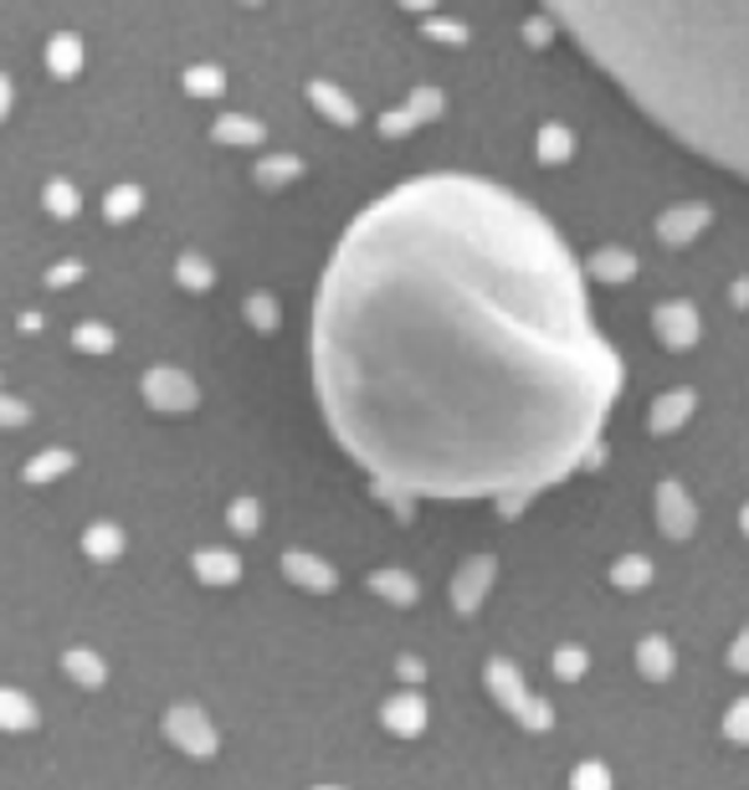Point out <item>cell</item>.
Listing matches in <instances>:
<instances>
[{
    "label": "cell",
    "instance_id": "1",
    "mask_svg": "<svg viewBox=\"0 0 749 790\" xmlns=\"http://www.w3.org/2000/svg\"><path fill=\"white\" fill-rule=\"evenodd\" d=\"M323 411L380 493H535L616 396L576 257L519 196L427 174L349 227L313 313Z\"/></svg>",
    "mask_w": 749,
    "mask_h": 790
},
{
    "label": "cell",
    "instance_id": "2",
    "mask_svg": "<svg viewBox=\"0 0 749 790\" xmlns=\"http://www.w3.org/2000/svg\"><path fill=\"white\" fill-rule=\"evenodd\" d=\"M672 139L749 180V0H545Z\"/></svg>",
    "mask_w": 749,
    "mask_h": 790
},
{
    "label": "cell",
    "instance_id": "3",
    "mask_svg": "<svg viewBox=\"0 0 749 790\" xmlns=\"http://www.w3.org/2000/svg\"><path fill=\"white\" fill-rule=\"evenodd\" d=\"M482 678H488V693H493L498 703H503V709L529 729V734H549V729H555V709H549L545 698H535L529 688H523V678H519L513 662H488Z\"/></svg>",
    "mask_w": 749,
    "mask_h": 790
},
{
    "label": "cell",
    "instance_id": "4",
    "mask_svg": "<svg viewBox=\"0 0 749 790\" xmlns=\"http://www.w3.org/2000/svg\"><path fill=\"white\" fill-rule=\"evenodd\" d=\"M164 739H170L180 754H190V760H216V750H221L216 723L206 719L201 709H190V703H174V709L164 713Z\"/></svg>",
    "mask_w": 749,
    "mask_h": 790
},
{
    "label": "cell",
    "instance_id": "5",
    "mask_svg": "<svg viewBox=\"0 0 749 790\" xmlns=\"http://www.w3.org/2000/svg\"><path fill=\"white\" fill-rule=\"evenodd\" d=\"M380 723H386V734H396V739H421L427 734V703L416 693H396L380 709Z\"/></svg>",
    "mask_w": 749,
    "mask_h": 790
},
{
    "label": "cell",
    "instance_id": "6",
    "mask_svg": "<svg viewBox=\"0 0 749 790\" xmlns=\"http://www.w3.org/2000/svg\"><path fill=\"white\" fill-rule=\"evenodd\" d=\"M37 729V703L16 688H0V734H27Z\"/></svg>",
    "mask_w": 749,
    "mask_h": 790
},
{
    "label": "cell",
    "instance_id": "7",
    "mask_svg": "<svg viewBox=\"0 0 749 790\" xmlns=\"http://www.w3.org/2000/svg\"><path fill=\"white\" fill-rule=\"evenodd\" d=\"M488 580H493V560H472L468 570H462V580H457V611H472V606L482 601Z\"/></svg>",
    "mask_w": 749,
    "mask_h": 790
},
{
    "label": "cell",
    "instance_id": "8",
    "mask_svg": "<svg viewBox=\"0 0 749 790\" xmlns=\"http://www.w3.org/2000/svg\"><path fill=\"white\" fill-rule=\"evenodd\" d=\"M637 668H642V678H652V683L672 678V647L662 642V637H647V642L637 647Z\"/></svg>",
    "mask_w": 749,
    "mask_h": 790
},
{
    "label": "cell",
    "instance_id": "9",
    "mask_svg": "<svg viewBox=\"0 0 749 790\" xmlns=\"http://www.w3.org/2000/svg\"><path fill=\"white\" fill-rule=\"evenodd\" d=\"M62 668H68V678L72 683H82V688H103V678H108L103 662H98L93 652H68L62 657Z\"/></svg>",
    "mask_w": 749,
    "mask_h": 790
},
{
    "label": "cell",
    "instance_id": "10",
    "mask_svg": "<svg viewBox=\"0 0 749 790\" xmlns=\"http://www.w3.org/2000/svg\"><path fill=\"white\" fill-rule=\"evenodd\" d=\"M570 790H616V780L601 760H580L576 776H570Z\"/></svg>",
    "mask_w": 749,
    "mask_h": 790
},
{
    "label": "cell",
    "instance_id": "11",
    "mask_svg": "<svg viewBox=\"0 0 749 790\" xmlns=\"http://www.w3.org/2000/svg\"><path fill=\"white\" fill-rule=\"evenodd\" d=\"M288 576L303 580V586H334V570H323V564H313L308 554H288Z\"/></svg>",
    "mask_w": 749,
    "mask_h": 790
},
{
    "label": "cell",
    "instance_id": "12",
    "mask_svg": "<svg viewBox=\"0 0 749 790\" xmlns=\"http://www.w3.org/2000/svg\"><path fill=\"white\" fill-rule=\"evenodd\" d=\"M196 576L201 580H231L237 576V560L221 554V550H206V554H196Z\"/></svg>",
    "mask_w": 749,
    "mask_h": 790
},
{
    "label": "cell",
    "instance_id": "13",
    "mask_svg": "<svg viewBox=\"0 0 749 790\" xmlns=\"http://www.w3.org/2000/svg\"><path fill=\"white\" fill-rule=\"evenodd\" d=\"M555 678H565V683L586 678V652H580V647H560V652H555Z\"/></svg>",
    "mask_w": 749,
    "mask_h": 790
},
{
    "label": "cell",
    "instance_id": "14",
    "mask_svg": "<svg viewBox=\"0 0 749 790\" xmlns=\"http://www.w3.org/2000/svg\"><path fill=\"white\" fill-rule=\"evenodd\" d=\"M723 739H735V744H749V698H739L735 709L723 713Z\"/></svg>",
    "mask_w": 749,
    "mask_h": 790
},
{
    "label": "cell",
    "instance_id": "15",
    "mask_svg": "<svg viewBox=\"0 0 749 790\" xmlns=\"http://www.w3.org/2000/svg\"><path fill=\"white\" fill-rule=\"evenodd\" d=\"M662 523H668L672 534H688V523H693V519H688V503H682L672 488L662 493Z\"/></svg>",
    "mask_w": 749,
    "mask_h": 790
},
{
    "label": "cell",
    "instance_id": "16",
    "mask_svg": "<svg viewBox=\"0 0 749 790\" xmlns=\"http://www.w3.org/2000/svg\"><path fill=\"white\" fill-rule=\"evenodd\" d=\"M374 590H380L386 601H406V606L416 601V586L406 576H374Z\"/></svg>",
    "mask_w": 749,
    "mask_h": 790
},
{
    "label": "cell",
    "instance_id": "17",
    "mask_svg": "<svg viewBox=\"0 0 749 790\" xmlns=\"http://www.w3.org/2000/svg\"><path fill=\"white\" fill-rule=\"evenodd\" d=\"M88 550H93L98 560H113V554H119V534H113V529H93V534H88Z\"/></svg>",
    "mask_w": 749,
    "mask_h": 790
},
{
    "label": "cell",
    "instance_id": "18",
    "mask_svg": "<svg viewBox=\"0 0 749 790\" xmlns=\"http://www.w3.org/2000/svg\"><path fill=\"white\" fill-rule=\"evenodd\" d=\"M642 580H647V564H642V560L616 564V586H642Z\"/></svg>",
    "mask_w": 749,
    "mask_h": 790
},
{
    "label": "cell",
    "instance_id": "19",
    "mask_svg": "<svg viewBox=\"0 0 749 790\" xmlns=\"http://www.w3.org/2000/svg\"><path fill=\"white\" fill-rule=\"evenodd\" d=\"M729 662H735L739 672H749V631H745V637H739V642H735V652H729Z\"/></svg>",
    "mask_w": 749,
    "mask_h": 790
},
{
    "label": "cell",
    "instance_id": "20",
    "mask_svg": "<svg viewBox=\"0 0 749 790\" xmlns=\"http://www.w3.org/2000/svg\"><path fill=\"white\" fill-rule=\"evenodd\" d=\"M401 678H406V683H416V678H421V662H411V657H401Z\"/></svg>",
    "mask_w": 749,
    "mask_h": 790
},
{
    "label": "cell",
    "instance_id": "21",
    "mask_svg": "<svg viewBox=\"0 0 749 790\" xmlns=\"http://www.w3.org/2000/svg\"><path fill=\"white\" fill-rule=\"evenodd\" d=\"M313 790H344V786H313Z\"/></svg>",
    "mask_w": 749,
    "mask_h": 790
},
{
    "label": "cell",
    "instance_id": "22",
    "mask_svg": "<svg viewBox=\"0 0 749 790\" xmlns=\"http://www.w3.org/2000/svg\"><path fill=\"white\" fill-rule=\"evenodd\" d=\"M745 529H749V513H745Z\"/></svg>",
    "mask_w": 749,
    "mask_h": 790
}]
</instances>
